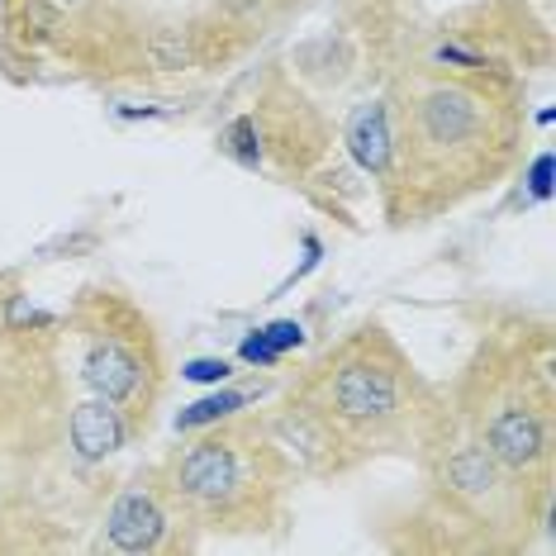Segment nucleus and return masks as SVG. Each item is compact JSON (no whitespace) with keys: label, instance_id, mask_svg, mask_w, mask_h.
I'll return each mask as SVG.
<instances>
[{"label":"nucleus","instance_id":"f257e3e1","mask_svg":"<svg viewBox=\"0 0 556 556\" xmlns=\"http://www.w3.org/2000/svg\"><path fill=\"white\" fill-rule=\"evenodd\" d=\"M319 409L338 428H357V433H381L409 414V390H404V366L395 357H376V352L352 348L343 352L324 376Z\"/></svg>","mask_w":556,"mask_h":556},{"label":"nucleus","instance_id":"f03ea898","mask_svg":"<svg viewBox=\"0 0 556 556\" xmlns=\"http://www.w3.org/2000/svg\"><path fill=\"white\" fill-rule=\"evenodd\" d=\"M252 476H257V462L243 452V438L214 433L176 462V495L205 514H233L252 495Z\"/></svg>","mask_w":556,"mask_h":556},{"label":"nucleus","instance_id":"7ed1b4c3","mask_svg":"<svg viewBox=\"0 0 556 556\" xmlns=\"http://www.w3.org/2000/svg\"><path fill=\"white\" fill-rule=\"evenodd\" d=\"M148 333H119V328H91L86 333V386L110 404H134L143 395V381L153 376Z\"/></svg>","mask_w":556,"mask_h":556},{"label":"nucleus","instance_id":"20e7f679","mask_svg":"<svg viewBox=\"0 0 556 556\" xmlns=\"http://www.w3.org/2000/svg\"><path fill=\"white\" fill-rule=\"evenodd\" d=\"M485 452L504 471L528 476L547 462V424L528 400H504L485 424Z\"/></svg>","mask_w":556,"mask_h":556},{"label":"nucleus","instance_id":"39448f33","mask_svg":"<svg viewBox=\"0 0 556 556\" xmlns=\"http://www.w3.org/2000/svg\"><path fill=\"white\" fill-rule=\"evenodd\" d=\"M271 447H281L295 466H305V471H328V466H338V424L328 419L319 404H305V409H295L290 404L286 414H276L271 419Z\"/></svg>","mask_w":556,"mask_h":556},{"label":"nucleus","instance_id":"423d86ee","mask_svg":"<svg viewBox=\"0 0 556 556\" xmlns=\"http://www.w3.org/2000/svg\"><path fill=\"white\" fill-rule=\"evenodd\" d=\"M167 523L172 518L153 490H124L105 518V533L119 552H157L167 547Z\"/></svg>","mask_w":556,"mask_h":556},{"label":"nucleus","instance_id":"0eeeda50","mask_svg":"<svg viewBox=\"0 0 556 556\" xmlns=\"http://www.w3.org/2000/svg\"><path fill=\"white\" fill-rule=\"evenodd\" d=\"M119 404H110V400H86L81 409H72V424H67V433H72V447H77V457L86 462H100V457H110V452H119L124 447V419H119Z\"/></svg>","mask_w":556,"mask_h":556},{"label":"nucleus","instance_id":"6e6552de","mask_svg":"<svg viewBox=\"0 0 556 556\" xmlns=\"http://www.w3.org/2000/svg\"><path fill=\"white\" fill-rule=\"evenodd\" d=\"M348 143L352 157L362 162L366 172H386L390 162V129H386V110L381 105H362L348 124Z\"/></svg>","mask_w":556,"mask_h":556},{"label":"nucleus","instance_id":"1a4fd4ad","mask_svg":"<svg viewBox=\"0 0 556 556\" xmlns=\"http://www.w3.org/2000/svg\"><path fill=\"white\" fill-rule=\"evenodd\" d=\"M143 53L157 72H186L195 62V48H191V34L186 29H153Z\"/></svg>","mask_w":556,"mask_h":556},{"label":"nucleus","instance_id":"9d476101","mask_svg":"<svg viewBox=\"0 0 556 556\" xmlns=\"http://www.w3.org/2000/svg\"><path fill=\"white\" fill-rule=\"evenodd\" d=\"M243 404H248L243 390H224V395H210V400L191 404L186 414H176V428H205V424H214V419H229V414L243 409Z\"/></svg>","mask_w":556,"mask_h":556},{"label":"nucleus","instance_id":"9b49d317","mask_svg":"<svg viewBox=\"0 0 556 556\" xmlns=\"http://www.w3.org/2000/svg\"><path fill=\"white\" fill-rule=\"evenodd\" d=\"M262 338L281 352V348H300V343H305V328H300V324H271V328H262Z\"/></svg>","mask_w":556,"mask_h":556},{"label":"nucleus","instance_id":"f8f14e48","mask_svg":"<svg viewBox=\"0 0 556 556\" xmlns=\"http://www.w3.org/2000/svg\"><path fill=\"white\" fill-rule=\"evenodd\" d=\"M224 376H229V362H191L186 366V381H224Z\"/></svg>","mask_w":556,"mask_h":556},{"label":"nucleus","instance_id":"ddd939ff","mask_svg":"<svg viewBox=\"0 0 556 556\" xmlns=\"http://www.w3.org/2000/svg\"><path fill=\"white\" fill-rule=\"evenodd\" d=\"M58 5H77V0H58Z\"/></svg>","mask_w":556,"mask_h":556}]
</instances>
